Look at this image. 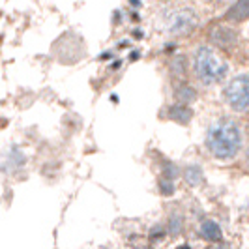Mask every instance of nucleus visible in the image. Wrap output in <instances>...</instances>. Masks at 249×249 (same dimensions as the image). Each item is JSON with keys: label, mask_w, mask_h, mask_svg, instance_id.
Returning a JSON list of instances; mask_svg holds the SVG:
<instances>
[{"label": "nucleus", "mask_w": 249, "mask_h": 249, "mask_svg": "<svg viewBox=\"0 0 249 249\" xmlns=\"http://www.w3.org/2000/svg\"><path fill=\"white\" fill-rule=\"evenodd\" d=\"M212 41L215 45H221V47H231L236 43V34L229 26H217L212 32Z\"/></svg>", "instance_id": "0eeeda50"}, {"label": "nucleus", "mask_w": 249, "mask_h": 249, "mask_svg": "<svg viewBox=\"0 0 249 249\" xmlns=\"http://www.w3.org/2000/svg\"><path fill=\"white\" fill-rule=\"evenodd\" d=\"M204 142H206L208 152L215 160H223V161L234 160L244 144L242 127L236 120L229 116H221L208 125Z\"/></svg>", "instance_id": "f257e3e1"}, {"label": "nucleus", "mask_w": 249, "mask_h": 249, "mask_svg": "<svg viewBox=\"0 0 249 249\" xmlns=\"http://www.w3.org/2000/svg\"><path fill=\"white\" fill-rule=\"evenodd\" d=\"M139 249H148V248H139Z\"/></svg>", "instance_id": "a211bd4d"}, {"label": "nucleus", "mask_w": 249, "mask_h": 249, "mask_svg": "<svg viewBox=\"0 0 249 249\" xmlns=\"http://www.w3.org/2000/svg\"><path fill=\"white\" fill-rule=\"evenodd\" d=\"M225 100L234 112H246L249 107V77L248 73L236 75L225 88Z\"/></svg>", "instance_id": "7ed1b4c3"}, {"label": "nucleus", "mask_w": 249, "mask_h": 249, "mask_svg": "<svg viewBox=\"0 0 249 249\" xmlns=\"http://www.w3.org/2000/svg\"><path fill=\"white\" fill-rule=\"evenodd\" d=\"M173 71L176 75H186V58L184 56H175V60H173Z\"/></svg>", "instance_id": "4468645a"}, {"label": "nucleus", "mask_w": 249, "mask_h": 249, "mask_svg": "<svg viewBox=\"0 0 249 249\" xmlns=\"http://www.w3.org/2000/svg\"><path fill=\"white\" fill-rule=\"evenodd\" d=\"M178 167H176L175 163H165L163 165V176L161 178H165V180H171V182H175L176 178H178Z\"/></svg>", "instance_id": "f8f14e48"}, {"label": "nucleus", "mask_w": 249, "mask_h": 249, "mask_svg": "<svg viewBox=\"0 0 249 249\" xmlns=\"http://www.w3.org/2000/svg\"><path fill=\"white\" fill-rule=\"evenodd\" d=\"M200 236L204 238V240H208V242H221L223 232H221V227L215 223V221L204 219L200 223Z\"/></svg>", "instance_id": "6e6552de"}, {"label": "nucleus", "mask_w": 249, "mask_h": 249, "mask_svg": "<svg viewBox=\"0 0 249 249\" xmlns=\"http://www.w3.org/2000/svg\"><path fill=\"white\" fill-rule=\"evenodd\" d=\"M184 180H186V184H189V186H199L200 182L204 180V173H202L200 165L189 163L186 167V171H184Z\"/></svg>", "instance_id": "9d476101"}, {"label": "nucleus", "mask_w": 249, "mask_h": 249, "mask_svg": "<svg viewBox=\"0 0 249 249\" xmlns=\"http://www.w3.org/2000/svg\"><path fill=\"white\" fill-rule=\"evenodd\" d=\"M25 161H26L25 154L17 148V146H12V148L6 152V156L2 158L0 169H2L4 173H15V171H19V169L25 165Z\"/></svg>", "instance_id": "39448f33"}, {"label": "nucleus", "mask_w": 249, "mask_h": 249, "mask_svg": "<svg viewBox=\"0 0 249 249\" xmlns=\"http://www.w3.org/2000/svg\"><path fill=\"white\" fill-rule=\"evenodd\" d=\"M180 229H182V217H180V213L171 215V232H173V234H178Z\"/></svg>", "instance_id": "2eb2a0df"}, {"label": "nucleus", "mask_w": 249, "mask_h": 249, "mask_svg": "<svg viewBox=\"0 0 249 249\" xmlns=\"http://www.w3.org/2000/svg\"><path fill=\"white\" fill-rule=\"evenodd\" d=\"M167 116L176 122V124H182V125H187L191 122V116H193V111L189 109V105H182V103H176L173 107H169V111H167Z\"/></svg>", "instance_id": "423d86ee"}, {"label": "nucleus", "mask_w": 249, "mask_h": 249, "mask_svg": "<svg viewBox=\"0 0 249 249\" xmlns=\"http://www.w3.org/2000/svg\"><path fill=\"white\" fill-rule=\"evenodd\" d=\"M249 15V0H236V4L229 10L227 13V17L231 19V21H234V23H242V21H246Z\"/></svg>", "instance_id": "1a4fd4ad"}, {"label": "nucleus", "mask_w": 249, "mask_h": 249, "mask_svg": "<svg viewBox=\"0 0 249 249\" xmlns=\"http://www.w3.org/2000/svg\"><path fill=\"white\" fill-rule=\"evenodd\" d=\"M139 56H141V53H139V51H133V53L129 54V60H137Z\"/></svg>", "instance_id": "f3484780"}, {"label": "nucleus", "mask_w": 249, "mask_h": 249, "mask_svg": "<svg viewBox=\"0 0 249 249\" xmlns=\"http://www.w3.org/2000/svg\"><path fill=\"white\" fill-rule=\"evenodd\" d=\"M176 100L180 101L182 105L193 103V101L197 100V90L191 85H180V87L176 88Z\"/></svg>", "instance_id": "9b49d317"}, {"label": "nucleus", "mask_w": 249, "mask_h": 249, "mask_svg": "<svg viewBox=\"0 0 249 249\" xmlns=\"http://www.w3.org/2000/svg\"><path fill=\"white\" fill-rule=\"evenodd\" d=\"M195 26H197V13L189 8L175 12L167 21V30L173 36H186L195 30Z\"/></svg>", "instance_id": "20e7f679"}, {"label": "nucleus", "mask_w": 249, "mask_h": 249, "mask_svg": "<svg viewBox=\"0 0 249 249\" xmlns=\"http://www.w3.org/2000/svg\"><path fill=\"white\" fill-rule=\"evenodd\" d=\"M175 182H171V180H165V178H161L160 180V193L161 195H165V197H169V195H173L175 193Z\"/></svg>", "instance_id": "ddd939ff"}, {"label": "nucleus", "mask_w": 249, "mask_h": 249, "mask_svg": "<svg viewBox=\"0 0 249 249\" xmlns=\"http://www.w3.org/2000/svg\"><path fill=\"white\" fill-rule=\"evenodd\" d=\"M193 68H195L197 79L206 87H212V85H217L219 81H223V77L229 71L227 62L208 45H200L195 51Z\"/></svg>", "instance_id": "f03ea898"}, {"label": "nucleus", "mask_w": 249, "mask_h": 249, "mask_svg": "<svg viewBox=\"0 0 249 249\" xmlns=\"http://www.w3.org/2000/svg\"><path fill=\"white\" fill-rule=\"evenodd\" d=\"M158 236L161 238L163 236V231H161V227H156L154 231H152V240H158Z\"/></svg>", "instance_id": "dca6fc26"}]
</instances>
